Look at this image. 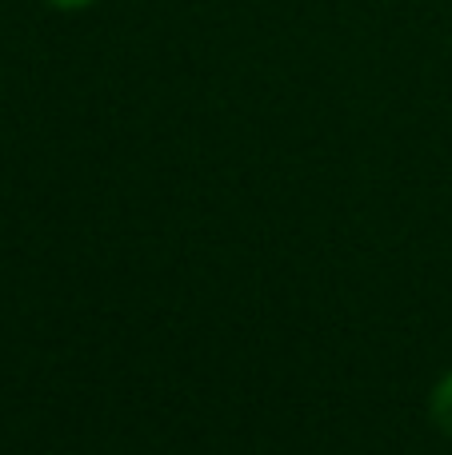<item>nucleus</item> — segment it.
Returning <instances> with one entry per match:
<instances>
[{
  "label": "nucleus",
  "instance_id": "nucleus-2",
  "mask_svg": "<svg viewBox=\"0 0 452 455\" xmlns=\"http://www.w3.org/2000/svg\"><path fill=\"white\" fill-rule=\"evenodd\" d=\"M48 4L52 8H88L93 0H48Z\"/></svg>",
  "mask_w": 452,
  "mask_h": 455
},
{
  "label": "nucleus",
  "instance_id": "nucleus-1",
  "mask_svg": "<svg viewBox=\"0 0 452 455\" xmlns=\"http://www.w3.org/2000/svg\"><path fill=\"white\" fill-rule=\"evenodd\" d=\"M432 419H437L440 432L452 435V371L437 384V392H432Z\"/></svg>",
  "mask_w": 452,
  "mask_h": 455
}]
</instances>
